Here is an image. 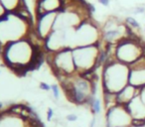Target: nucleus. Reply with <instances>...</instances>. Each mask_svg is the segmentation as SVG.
I'll return each instance as SVG.
<instances>
[{"mask_svg": "<svg viewBox=\"0 0 145 127\" xmlns=\"http://www.w3.org/2000/svg\"><path fill=\"white\" fill-rule=\"evenodd\" d=\"M129 67L118 62L115 58H110L104 64L102 69V86L103 90L112 93H119L128 84Z\"/></svg>", "mask_w": 145, "mask_h": 127, "instance_id": "nucleus-1", "label": "nucleus"}, {"mask_svg": "<svg viewBox=\"0 0 145 127\" xmlns=\"http://www.w3.org/2000/svg\"><path fill=\"white\" fill-rule=\"evenodd\" d=\"M144 52V47L137 36L133 38L125 37L115 45L114 58L118 62L129 66L140 58Z\"/></svg>", "mask_w": 145, "mask_h": 127, "instance_id": "nucleus-2", "label": "nucleus"}, {"mask_svg": "<svg viewBox=\"0 0 145 127\" xmlns=\"http://www.w3.org/2000/svg\"><path fill=\"white\" fill-rule=\"evenodd\" d=\"M99 51V42L93 45L72 48V58L78 75L88 69H94L97 70V62Z\"/></svg>", "mask_w": 145, "mask_h": 127, "instance_id": "nucleus-3", "label": "nucleus"}, {"mask_svg": "<svg viewBox=\"0 0 145 127\" xmlns=\"http://www.w3.org/2000/svg\"><path fill=\"white\" fill-rule=\"evenodd\" d=\"M127 25L119 19L111 17L103 24L100 30V38L104 44L116 45L127 37Z\"/></svg>", "mask_w": 145, "mask_h": 127, "instance_id": "nucleus-4", "label": "nucleus"}, {"mask_svg": "<svg viewBox=\"0 0 145 127\" xmlns=\"http://www.w3.org/2000/svg\"><path fill=\"white\" fill-rule=\"evenodd\" d=\"M132 118L124 105L116 104L105 111V127L131 126Z\"/></svg>", "mask_w": 145, "mask_h": 127, "instance_id": "nucleus-5", "label": "nucleus"}, {"mask_svg": "<svg viewBox=\"0 0 145 127\" xmlns=\"http://www.w3.org/2000/svg\"><path fill=\"white\" fill-rule=\"evenodd\" d=\"M124 106L132 119H145V104L142 102L139 94Z\"/></svg>", "mask_w": 145, "mask_h": 127, "instance_id": "nucleus-6", "label": "nucleus"}, {"mask_svg": "<svg viewBox=\"0 0 145 127\" xmlns=\"http://www.w3.org/2000/svg\"><path fill=\"white\" fill-rule=\"evenodd\" d=\"M140 93V88L135 87L131 84H127L125 87H123L119 93H116V101L117 104L120 105H126L130 100L138 95Z\"/></svg>", "mask_w": 145, "mask_h": 127, "instance_id": "nucleus-7", "label": "nucleus"}, {"mask_svg": "<svg viewBox=\"0 0 145 127\" xmlns=\"http://www.w3.org/2000/svg\"><path fill=\"white\" fill-rule=\"evenodd\" d=\"M128 84L135 87L142 88L145 86V68L141 69H129Z\"/></svg>", "mask_w": 145, "mask_h": 127, "instance_id": "nucleus-8", "label": "nucleus"}, {"mask_svg": "<svg viewBox=\"0 0 145 127\" xmlns=\"http://www.w3.org/2000/svg\"><path fill=\"white\" fill-rule=\"evenodd\" d=\"M125 24L133 30H140V23L134 17H131V16L126 17L125 18Z\"/></svg>", "mask_w": 145, "mask_h": 127, "instance_id": "nucleus-9", "label": "nucleus"}, {"mask_svg": "<svg viewBox=\"0 0 145 127\" xmlns=\"http://www.w3.org/2000/svg\"><path fill=\"white\" fill-rule=\"evenodd\" d=\"M51 90L53 92V95L56 99H59L60 97V89H59V86L57 84H53L51 85Z\"/></svg>", "mask_w": 145, "mask_h": 127, "instance_id": "nucleus-10", "label": "nucleus"}, {"mask_svg": "<svg viewBox=\"0 0 145 127\" xmlns=\"http://www.w3.org/2000/svg\"><path fill=\"white\" fill-rule=\"evenodd\" d=\"M145 12V7H142V6H136L135 8L132 9V13L134 15H137V14H142Z\"/></svg>", "mask_w": 145, "mask_h": 127, "instance_id": "nucleus-11", "label": "nucleus"}, {"mask_svg": "<svg viewBox=\"0 0 145 127\" xmlns=\"http://www.w3.org/2000/svg\"><path fill=\"white\" fill-rule=\"evenodd\" d=\"M86 9H87L88 13H90V14H95V13H96V7H95V5L92 4V3H87Z\"/></svg>", "mask_w": 145, "mask_h": 127, "instance_id": "nucleus-12", "label": "nucleus"}, {"mask_svg": "<svg viewBox=\"0 0 145 127\" xmlns=\"http://www.w3.org/2000/svg\"><path fill=\"white\" fill-rule=\"evenodd\" d=\"M40 88L42 90H46V92H49L51 89V85H49L47 82H41L40 83Z\"/></svg>", "mask_w": 145, "mask_h": 127, "instance_id": "nucleus-13", "label": "nucleus"}, {"mask_svg": "<svg viewBox=\"0 0 145 127\" xmlns=\"http://www.w3.org/2000/svg\"><path fill=\"white\" fill-rule=\"evenodd\" d=\"M97 2L104 7H109V5L111 4V0H97Z\"/></svg>", "mask_w": 145, "mask_h": 127, "instance_id": "nucleus-14", "label": "nucleus"}, {"mask_svg": "<svg viewBox=\"0 0 145 127\" xmlns=\"http://www.w3.org/2000/svg\"><path fill=\"white\" fill-rule=\"evenodd\" d=\"M66 118H67V120L70 121V122H75V121L78 120V116L76 115V114H69V115H67Z\"/></svg>", "mask_w": 145, "mask_h": 127, "instance_id": "nucleus-15", "label": "nucleus"}, {"mask_svg": "<svg viewBox=\"0 0 145 127\" xmlns=\"http://www.w3.org/2000/svg\"><path fill=\"white\" fill-rule=\"evenodd\" d=\"M53 116H54V110L52 108H48V111H47V119H48V121L52 120Z\"/></svg>", "mask_w": 145, "mask_h": 127, "instance_id": "nucleus-16", "label": "nucleus"}, {"mask_svg": "<svg viewBox=\"0 0 145 127\" xmlns=\"http://www.w3.org/2000/svg\"><path fill=\"white\" fill-rule=\"evenodd\" d=\"M139 96H140V98H141L142 102L145 104V86H144V87H142V88H140Z\"/></svg>", "mask_w": 145, "mask_h": 127, "instance_id": "nucleus-17", "label": "nucleus"}, {"mask_svg": "<svg viewBox=\"0 0 145 127\" xmlns=\"http://www.w3.org/2000/svg\"><path fill=\"white\" fill-rule=\"evenodd\" d=\"M96 123H97V119H96V117H94V118L92 119L90 123H89V127H95L96 126Z\"/></svg>", "mask_w": 145, "mask_h": 127, "instance_id": "nucleus-18", "label": "nucleus"}, {"mask_svg": "<svg viewBox=\"0 0 145 127\" xmlns=\"http://www.w3.org/2000/svg\"><path fill=\"white\" fill-rule=\"evenodd\" d=\"M2 108H3V104H2V102L0 101V110H1Z\"/></svg>", "mask_w": 145, "mask_h": 127, "instance_id": "nucleus-19", "label": "nucleus"}, {"mask_svg": "<svg viewBox=\"0 0 145 127\" xmlns=\"http://www.w3.org/2000/svg\"><path fill=\"white\" fill-rule=\"evenodd\" d=\"M122 127H131V126H122Z\"/></svg>", "mask_w": 145, "mask_h": 127, "instance_id": "nucleus-20", "label": "nucleus"}, {"mask_svg": "<svg viewBox=\"0 0 145 127\" xmlns=\"http://www.w3.org/2000/svg\"><path fill=\"white\" fill-rule=\"evenodd\" d=\"M144 30H145V27H144Z\"/></svg>", "mask_w": 145, "mask_h": 127, "instance_id": "nucleus-21", "label": "nucleus"}, {"mask_svg": "<svg viewBox=\"0 0 145 127\" xmlns=\"http://www.w3.org/2000/svg\"><path fill=\"white\" fill-rule=\"evenodd\" d=\"M0 72H1V70H0Z\"/></svg>", "mask_w": 145, "mask_h": 127, "instance_id": "nucleus-22", "label": "nucleus"}]
</instances>
